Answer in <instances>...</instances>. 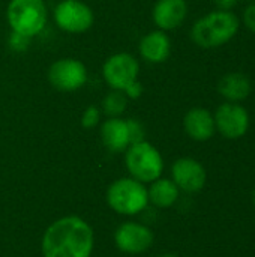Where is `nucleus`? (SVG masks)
Returning a JSON list of instances; mask_svg holds the SVG:
<instances>
[{"mask_svg":"<svg viewBox=\"0 0 255 257\" xmlns=\"http://www.w3.org/2000/svg\"><path fill=\"white\" fill-rule=\"evenodd\" d=\"M188 17L186 0H158L152 11L153 23L159 30H174Z\"/></svg>","mask_w":255,"mask_h":257,"instance_id":"f8f14e48","label":"nucleus"},{"mask_svg":"<svg viewBox=\"0 0 255 257\" xmlns=\"http://www.w3.org/2000/svg\"><path fill=\"white\" fill-rule=\"evenodd\" d=\"M252 203H254V208H255V188H254V191H252Z\"/></svg>","mask_w":255,"mask_h":257,"instance_id":"a878e982","label":"nucleus"},{"mask_svg":"<svg viewBox=\"0 0 255 257\" xmlns=\"http://www.w3.org/2000/svg\"><path fill=\"white\" fill-rule=\"evenodd\" d=\"M107 203L120 215H137L149 206L147 187L134 178H120L108 187Z\"/></svg>","mask_w":255,"mask_h":257,"instance_id":"20e7f679","label":"nucleus"},{"mask_svg":"<svg viewBox=\"0 0 255 257\" xmlns=\"http://www.w3.org/2000/svg\"><path fill=\"white\" fill-rule=\"evenodd\" d=\"M99 120H101V111L95 105L87 107L81 114V126L86 130H92L95 126H98Z\"/></svg>","mask_w":255,"mask_h":257,"instance_id":"6ab92c4d","label":"nucleus"},{"mask_svg":"<svg viewBox=\"0 0 255 257\" xmlns=\"http://www.w3.org/2000/svg\"><path fill=\"white\" fill-rule=\"evenodd\" d=\"M243 24L255 33V2H251L243 12Z\"/></svg>","mask_w":255,"mask_h":257,"instance_id":"4be33fe9","label":"nucleus"},{"mask_svg":"<svg viewBox=\"0 0 255 257\" xmlns=\"http://www.w3.org/2000/svg\"><path fill=\"white\" fill-rule=\"evenodd\" d=\"M53 17L56 24L68 33H83L95 21L92 8L81 0H60L53 11Z\"/></svg>","mask_w":255,"mask_h":257,"instance_id":"0eeeda50","label":"nucleus"},{"mask_svg":"<svg viewBox=\"0 0 255 257\" xmlns=\"http://www.w3.org/2000/svg\"><path fill=\"white\" fill-rule=\"evenodd\" d=\"M125 95H126V98H131V99H138L140 96H141V93H143V84L137 80L135 83H132L125 92H123Z\"/></svg>","mask_w":255,"mask_h":257,"instance_id":"5701e85b","label":"nucleus"},{"mask_svg":"<svg viewBox=\"0 0 255 257\" xmlns=\"http://www.w3.org/2000/svg\"><path fill=\"white\" fill-rule=\"evenodd\" d=\"M140 63L129 53H116L110 56L102 66V77L113 90L125 92L138 80Z\"/></svg>","mask_w":255,"mask_h":257,"instance_id":"423d86ee","label":"nucleus"},{"mask_svg":"<svg viewBox=\"0 0 255 257\" xmlns=\"http://www.w3.org/2000/svg\"><path fill=\"white\" fill-rule=\"evenodd\" d=\"M6 20L11 32L32 39L44 30L48 9L44 0H11L6 8Z\"/></svg>","mask_w":255,"mask_h":257,"instance_id":"7ed1b4c3","label":"nucleus"},{"mask_svg":"<svg viewBox=\"0 0 255 257\" xmlns=\"http://www.w3.org/2000/svg\"><path fill=\"white\" fill-rule=\"evenodd\" d=\"M141 57L149 63H164L171 53V41L164 30H152L144 35L138 45Z\"/></svg>","mask_w":255,"mask_h":257,"instance_id":"4468645a","label":"nucleus"},{"mask_svg":"<svg viewBox=\"0 0 255 257\" xmlns=\"http://www.w3.org/2000/svg\"><path fill=\"white\" fill-rule=\"evenodd\" d=\"M149 194V203L159 209L171 208L180 196L179 187L173 182V179L168 178H158L156 181L150 182V187L147 188Z\"/></svg>","mask_w":255,"mask_h":257,"instance_id":"f3484780","label":"nucleus"},{"mask_svg":"<svg viewBox=\"0 0 255 257\" xmlns=\"http://www.w3.org/2000/svg\"><path fill=\"white\" fill-rule=\"evenodd\" d=\"M239 29L240 20L233 11L216 9L194 23L191 38L201 48H218L230 42Z\"/></svg>","mask_w":255,"mask_h":257,"instance_id":"f03ea898","label":"nucleus"},{"mask_svg":"<svg viewBox=\"0 0 255 257\" xmlns=\"http://www.w3.org/2000/svg\"><path fill=\"white\" fill-rule=\"evenodd\" d=\"M171 179L183 193H198L204 188L207 172L204 166L191 157L179 158L171 166Z\"/></svg>","mask_w":255,"mask_h":257,"instance_id":"9b49d317","label":"nucleus"},{"mask_svg":"<svg viewBox=\"0 0 255 257\" xmlns=\"http://www.w3.org/2000/svg\"><path fill=\"white\" fill-rule=\"evenodd\" d=\"M213 117L216 133L228 140L242 139L251 126V116L240 102L225 101L216 108Z\"/></svg>","mask_w":255,"mask_h":257,"instance_id":"6e6552de","label":"nucleus"},{"mask_svg":"<svg viewBox=\"0 0 255 257\" xmlns=\"http://www.w3.org/2000/svg\"><path fill=\"white\" fill-rule=\"evenodd\" d=\"M101 140L110 152H125L131 146L128 120L120 117H108L101 125Z\"/></svg>","mask_w":255,"mask_h":257,"instance_id":"2eb2a0df","label":"nucleus"},{"mask_svg":"<svg viewBox=\"0 0 255 257\" xmlns=\"http://www.w3.org/2000/svg\"><path fill=\"white\" fill-rule=\"evenodd\" d=\"M128 98L120 90H113L102 99V111L107 117H120L126 110Z\"/></svg>","mask_w":255,"mask_h":257,"instance_id":"a211bd4d","label":"nucleus"},{"mask_svg":"<svg viewBox=\"0 0 255 257\" xmlns=\"http://www.w3.org/2000/svg\"><path fill=\"white\" fill-rule=\"evenodd\" d=\"M183 128L185 133L195 142H207L216 133L213 114L203 107H194L185 114Z\"/></svg>","mask_w":255,"mask_h":257,"instance_id":"ddd939ff","label":"nucleus"},{"mask_svg":"<svg viewBox=\"0 0 255 257\" xmlns=\"http://www.w3.org/2000/svg\"><path fill=\"white\" fill-rule=\"evenodd\" d=\"M159 257H177L176 254H173V253H167V254H162V256Z\"/></svg>","mask_w":255,"mask_h":257,"instance_id":"393cba45","label":"nucleus"},{"mask_svg":"<svg viewBox=\"0 0 255 257\" xmlns=\"http://www.w3.org/2000/svg\"><path fill=\"white\" fill-rule=\"evenodd\" d=\"M48 81L60 92L78 90L87 81V68L78 59H59L48 68Z\"/></svg>","mask_w":255,"mask_h":257,"instance_id":"1a4fd4ad","label":"nucleus"},{"mask_svg":"<svg viewBox=\"0 0 255 257\" xmlns=\"http://www.w3.org/2000/svg\"><path fill=\"white\" fill-rule=\"evenodd\" d=\"M239 3V0H215V5L218 9L222 11H233V8Z\"/></svg>","mask_w":255,"mask_h":257,"instance_id":"b1692460","label":"nucleus"},{"mask_svg":"<svg viewBox=\"0 0 255 257\" xmlns=\"http://www.w3.org/2000/svg\"><path fill=\"white\" fill-rule=\"evenodd\" d=\"M218 92L227 102H242L249 98L252 83L243 72H228L219 80Z\"/></svg>","mask_w":255,"mask_h":257,"instance_id":"dca6fc26","label":"nucleus"},{"mask_svg":"<svg viewBox=\"0 0 255 257\" xmlns=\"http://www.w3.org/2000/svg\"><path fill=\"white\" fill-rule=\"evenodd\" d=\"M29 42H30V38H27L24 35H20V33H15V32H11L9 38H8V47L15 53L26 51L27 47H29Z\"/></svg>","mask_w":255,"mask_h":257,"instance_id":"aec40b11","label":"nucleus"},{"mask_svg":"<svg viewBox=\"0 0 255 257\" xmlns=\"http://www.w3.org/2000/svg\"><path fill=\"white\" fill-rule=\"evenodd\" d=\"M95 236L87 221L68 215L51 223L44 232L41 250L44 257H90Z\"/></svg>","mask_w":255,"mask_h":257,"instance_id":"f257e3e1","label":"nucleus"},{"mask_svg":"<svg viewBox=\"0 0 255 257\" xmlns=\"http://www.w3.org/2000/svg\"><path fill=\"white\" fill-rule=\"evenodd\" d=\"M125 164L131 178L143 184L156 181L164 172L161 152L146 140L134 143L125 151Z\"/></svg>","mask_w":255,"mask_h":257,"instance_id":"39448f33","label":"nucleus"},{"mask_svg":"<svg viewBox=\"0 0 255 257\" xmlns=\"http://www.w3.org/2000/svg\"><path fill=\"white\" fill-rule=\"evenodd\" d=\"M126 120H128V126H129L131 145L146 140L144 139V128H143V125L138 120H135V119H126Z\"/></svg>","mask_w":255,"mask_h":257,"instance_id":"412c9836","label":"nucleus"},{"mask_svg":"<svg viewBox=\"0 0 255 257\" xmlns=\"http://www.w3.org/2000/svg\"><path fill=\"white\" fill-rule=\"evenodd\" d=\"M155 236L150 227L135 221L120 224L114 232L116 247L126 254H141L153 245Z\"/></svg>","mask_w":255,"mask_h":257,"instance_id":"9d476101","label":"nucleus"},{"mask_svg":"<svg viewBox=\"0 0 255 257\" xmlns=\"http://www.w3.org/2000/svg\"><path fill=\"white\" fill-rule=\"evenodd\" d=\"M249 2H255V0H249Z\"/></svg>","mask_w":255,"mask_h":257,"instance_id":"bb28decb","label":"nucleus"}]
</instances>
